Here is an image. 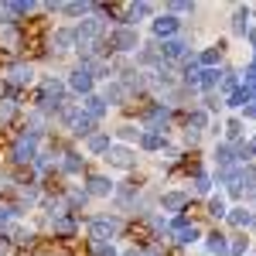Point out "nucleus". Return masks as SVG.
<instances>
[{"mask_svg": "<svg viewBox=\"0 0 256 256\" xmlns=\"http://www.w3.org/2000/svg\"><path fill=\"white\" fill-rule=\"evenodd\" d=\"M72 229H76L72 218H58V222H55V232H58V236H72Z\"/></svg>", "mask_w": 256, "mask_h": 256, "instance_id": "2eb2a0df", "label": "nucleus"}, {"mask_svg": "<svg viewBox=\"0 0 256 256\" xmlns=\"http://www.w3.org/2000/svg\"><path fill=\"white\" fill-rule=\"evenodd\" d=\"M218 160H222V164H229V158H232V154H229V147H218V154H216Z\"/></svg>", "mask_w": 256, "mask_h": 256, "instance_id": "2f4dec72", "label": "nucleus"}, {"mask_svg": "<svg viewBox=\"0 0 256 256\" xmlns=\"http://www.w3.org/2000/svg\"><path fill=\"white\" fill-rule=\"evenodd\" d=\"M116 229H120L116 218H96V222L89 226V232H92V239H96V242H106V239L113 236Z\"/></svg>", "mask_w": 256, "mask_h": 256, "instance_id": "f257e3e1", "label": "nucleus"}, {"mask_svg": "<svg viewBox=\"0 0 256 256\" xmlns=\"http://www.w3.org/2000/svg\"><path fill=\"white\" fill-rule=\"evenodd\" d=\"M226 253H229V256H239V253H242V239H236V242H232V246H229Z\"/></svg>", "mask_w": 256, "mask_h": 256, "instance_id": "7c9ffc66", "label": "nucleus"}, {"mask_svg": "<svg viewBox=\"0 0 256 256\" xmlns=\"http://www.w3.org/2000/svg\"><path fill=\"white\" fill-rule=\"evenodd\" d=\"M171 232L178 236V242H195V239H198V229H195V226H188L184 218H178L174 226H171Z\"/></svg>", "mask_w": 256, "mask_h": 256, "instance_id": "20e7f679", "label": "nucleus"}, {"mask_svg": "<svg viewBox=\"0 0 256 256\" xmlns=\"http://www.w3.org/2000/svg\"><path fill=\"white\" fill-rule=\"evenodd\" d=\"M110 188H113V184H110L106 178H89V192H92V195H110Z\"/></svg>", "mask_w": 256, "mask_h": 256, "instance_id": "9d476101", "label": "nucleus"}, {"mask_svg": "<svg viewBox=\"0 0 256 256\" xmlns=\"http://www.w3.org/2000/svg\"><path fill=\"white\" fill-rule=\"evenodd\" d=\"M154 31H158L160 38H168V34H174V31H178V20L174 18H158V20H154Z\"/></svg>", "mask_w": 256, "mask_h": 256, "instance_id": "423d86ee", "label": "nucleus"}, {"mask_svg": "<svg viewBox=\"0 0 256 256\" xmlns=\"http://www.w3.org/2000/svg\"><path fill=\"white\" fill-rule=\"evenodd\" d=\"M14 160H18V164H28V160H34V137L18 140V147H14Z\"/></svg>", "mask_w": 256, "mask_h": 256, "instance_id": "7ed1b4c3", "label": "nucleus"}, {"mask_svg": "<svg viewBox=\"0 0 256 256\" xmlns=\"http://www.w3.org/2000/svg\"><path fill=\"white\" fill-rule=\"evenodd\" d=\"M92 123H96V120H92V116H79V120H76V123H72V126H76V134H79V137H82V134H92Z\"/></svg>", "mask_w": 256, "mask_h": 256, "instance_id": "ddd939ff", "label": "nucleus"}, {"mask_svg": "<svg viewBox=\"0 0 256 256\" xmlns=\"http://www.w3.org/2000/svg\"><path fill=\"white\" fill-rule=\"evenodd\" d=\"M10 82H14V86L31 82V68H28V65H14V68H10Z\"/></svg>", "mask_w": 256, "mask_h": 256, "instance_id": "1a4fd4ad", "label": "nucleus"}, {"mask_svg": "<svg viewBox=\"0 0 256 256\" xmlns=\"http://www.w3.org/2000/svg\"><path fill=\"white\" fill-rule=\"evenodd\" d=\"M79 168H82L79 154H65V171H72V174H76V171H79Z\"/></svg>", "mask_w": 256, "mask_h": 256, "instance_id": "aec40b11", "label": "nucleus"}, {"mask_svg": "<svg viewBox=\"0 0 256 256\" xmlns=\"http://www.w3.org/2000/svg\"><path fill=\"white\" fill-rule=\"evenodd\" d=\"M198 79H202V86H208V89H212V86L218 82V72H216V68H205V72H202Z\"/></svg>", "mask_w": 256, "mask_h": 256, "instance_id": "f3484780", "label": "nucleus"}, {"mask_svg": "<svg viewBox=\"0 0 256 256\" xmlns=\"http://www.w3.org/2000/svg\"><path fill=\"white\" fill-rule=\"evenodd\" d=\"M184 79H188V82H198V65H195V62L184 68Z\"/></svg>", "mask_w": 256, "mask_h": 256, "instance_id": "a878e982", "label": "nucleus"}, {"mask_svg": "<svg viewBox=\"0 0 256 256\" xmlns=\"http://www.w3.org/2000/svg\"><path fill=\"white\" fill-rule=\"evenodd\" d=\"M86 10V4H65V14H82Z\"/></svg>", "mask_w": 256, "mask_h": 256, "instance_id": "c85d7f7f", "label": "nucleus"}, {"mask_svg": "<svg viewBox=\"0 0 256 256\" xmlns=\"http://www.w3.org/2000/svg\"><path fill=\"white\" fill-rule=\"evenodd\" d=\"M72 38H76V34H68V31H58V34H55V44H58V52H65V48L72 44Z\"/></svg>", "mask_w": 256, "mask_h": 256, "instance_id": "6ab92c4d", "label": "nucleus"}, {"mask_svg": "<svg viewBox=\"0 0 256 256\" xmlns=\"http://www.w3.org/2000/svg\"><path fill=\"white\" fill-rule=\"evenodd\" d=\"M208 212H212V216H226V202H222V198H212V202H208Z\"/></svg>", "mask_w": 256, "mask_h": 256, "instance_id": "5701e85b", "label": "nucleus"}, {"mask_svg": "<svg viewBox=\"0 0 256 256\" xmlns=\"http://www.w3.org/2000/svg\"><path fill=\"white\" fill-rule=\"evenodd\" d=\"M89 150H110V137H89Z\"/></svg>", "mask_w": 256, "mask_h": 256, "instance_id": "a211bd4d", "label": "nucleus"}, {"mask_svg": "<svg viewBox=\"0 0 256 256\" xmlns=\"http://www.w3.org/2000/svg\"><path fill=\"white\" fill-rule=\"evenodd\" d=\"M110 44H116L120 52H130V48H137V34H134L130 28H120L116 34L110 38Z\"/></svg>", "mask_w": 256, "mask_h": 256, "instance_id": "f03ea898", "label": "nucleus"}, {"mask_svg": "<svg viewBox=\"0 0 256 256\" xmlns=\"http://www.w3.org/2000/svg\"><path fill=\"white\" fill-rule=\"evenodd\" d=\"M102 110H106V102H102L99 96H89V99H86V116L96 120V116H102Z\"/></svg>", "mask_w": 256, "mask_h": 256, "instance_id": "6e6552de", "label": "nucleus"}, {"mask_svg": "<svg viewBox=\"0 0 256 256\" xmlns=\"http://www.w3.org/2000/svg\"><path fill=\"white\" fill-rule=\"evenodd\" d=\"M242 92H246V99H250V92H256V72H250V79H246V89H242Z\"/></svg>", "mask_w": 256, "mask_h": 256, "instance_id": "cd10ccee", "label": "nucleus"}, {"mask_svg": "<svg viewBox=\"0 0 256 256\" xmlns=\"http://www.w3.org/2000/svg\"><path fill=\"white\" fill-rule=\"evenodd\" d=\"M246 116H256V102H253V106H246Z\"/></svg>", "mask_w": 256, "mask_h": 256, "instance_id": "c9c22d12", "label": "nucleus"}, {"mask_svg": "<svg viewBox=\"0 0 256 256\" xmlns=\"http://www.w3.org/2000/svg\"><path fill=\"white\" fill-rule=\"evenodd\" d=\"M106 99H123V86H110L106 89Z\"/></svg>", "mask_w": 256, "mask_h": 256, "instance_id": "bb28decb", "label": "nucleus"}, {"mask_svg": "<svg viewBox=\"0 0 256 256\" xmlns=\"http://www.w3.org/2000/svg\"><path fill=\"white\" fill-rule=\"evenodd\" d=\"M184 48H188V44H184V41H181V38H174V41H164V52H168L171 58H174V55H181Z\"/></svg>", "mask_w": 256, "mask_h": 256, "instance_id": "4468645a", "label": "nucleus"}, {"mask_svg": "<svg viewBox=\"0 0 256 256\" xmlns=\"http://www.w3.org/2000/svg\"><path fill=\"white\" fill-rule=\"evenodd\" d=\"M236 31H246V14H236Z\"/></svg>", "mask_w": 256, "mask_h": 256, "instance_id": "72a5a7b5", "label": "nucleus"}, {"mask_svg": "<svg viewBox=\"0 0 256 256\" xmlns=\"http://www.w3.org/2000/svg\"><path fill=\"white\" fill-rule=\"evenodd\" d=\"M92 253H96V256H116V250L106 246V242H92Z\"/></svg>", "mask_w": 256, "mask_h": 256, "instance_id": "4be33fe9", "label": "nucleus"}, {"mask_svg": "<svg viewBox=\"0 0 256 256\" xmlns=\"http://www.w3.org/2000/svg\"><path fill=\"white\" fill-rule=\"evenodd\" d=\"M140 144L154 150V147H160V134H144V137H140Z\"/></svg>", "mask_w": 256, "mask_h": 256, "instance_id": "412c9836", "label": "nucleus"}, {"mask_svg": "<svg viewBox=\"0 0 256 256\" xmlns=\"http://www.w3.org/2000/svg\"><path fill=\"white\" fill-rule=\"evenodd\" d=\"M164 205L168 208H181L184 205V195H164Z\"/></svg>", "mask_w": 256, "mask_h": 256, "instance_id": "b1692460", "label": "nucleus"}, {"mask_svg": "<svg viewBox=\"0 0 256 256\" xmlns=\"http://www.w3.org/2000/svg\"><path fill=\"white\" fill-rule=\"evenodd\" d=\"M44 96H62V82L58 79H44Z\"/></svg>", "mask_w": 256, "mask_h": 256, "instance_id": "dca6fc26", "label": "nucleus"}, {"mask_svg": "<svg viewBox=\"0 0 256 256\" xmlns=\"http://www.w3.org/2000/svg\"><path fill=\"white\" fill-rule=\"evenodd\" d=\"M232 222H236V226H246V222H253V216L239 208V212H232Z\"/></svg>", "mask_w": 256, "mask_h": 256, "instance_id": "393cba45", "label": "nucleus"}, {"mask_svg": "<svg viewBox=\"0 0 256 256\" xmlns=\"http://www.w3.org/2000/svg\"><path fill=\"white\" fill-rule=\"evenodd\" d=\"M208 250H212V253L216 256H226V250H229V246H226V236H208Z\"/></svg>", "mask_w": 256, "mask_h": 256, "instance_id": "9b49d317", "label": "nucleus"}, {"mask_svg": "<svg viewBox=\"0 0 256 256\" xmlns=\"http://www.w3.org/2000/svg\"><path fill=\"white\" fill-rule=\"evenodd\" d=\"M195 192H202V195L208 192V178H195Z\"/></svg>", "mask_w": 256, "mask_h": 256, "instance_id": "c756f323", "label": "nucleus"}, {"mask_svg": "<svg viewBox=\"0 0 256 256\" xmlns=\"http://www.w3.org/2000/svg\"><path fill=\"white\" fill-rule=\"evenodd\" d=\"M218 58V52H216V48H212V52H205V55H202V62H205V65H212V62H216Z\"/></svg>", "mask_w": 256, "mask_h": 256, "instance_id": "473e14b6", "label": "nucleus"}, {"mask_svg": "<svg viewBox=\"0 0 256 256\" xmlns=\"http://www.w3.org/2000/svg\"><path fill=\"white\" fill-rule=\"evenodd\" d=\"M126 256H134V253H126Z\"/></svg>", "mask_w": 256, "mask_h": 256, "instance_id": "e433bc0d", "label": "nucleus"}, {"mask_svg": "<svg viewBox=\"0 0 256 256\" xmlns=\"http://www.w3.org/2000/svg\"><path fill=\"white\" fill-rule=\"evenodd\" d=\"M110 160H113L116 168H126V164H130V150H123V147H116V150H110Z\"/></svg>", "mask_w": 256, "mask_h": 256, "instance_id": "f8f14e48", "label": "nucleus"}, {"mask_svg": "<svg viewBox=\"0 0 256 256\" xmlns=\"http://www.w3.org/2000/svg\"><path fill=\"white\" fill-rule=\"evenodd\" d=\"M72 89H79V92H89V89H92V76H89L86 68H79V72L72 76Z\"/></svg>", "mask_w": 256, "mask_h": 256, "instance_id": "0eeeda50", "label": "nucleus"}, {"mask_svg": "<svg viewBox=\"0 0 256 256\" xmlns=\"http://www.w3.org/2000/svg\"><path fill=\"white\" fill-rule=\"evenodd\" d=\"M7 218H10V208H0V226H4Z\"/></svg>", "mask_w": 256, "mask_h": 256, "instance_id": "f704fd0d", "label": "nucleus"}, {"mask_svg": "<svg viewBox=\"0 0 256 256\" xmlns=\"http://www.w3.org/2000/svg\"><path fill=\"white\" fill-rule=\"evenodd\" d=\"M99 28H102L99 20H82L79 31H76V38H79V41H92V38L99 34Z\"/></svg>", "mask_w": 256, "mask_h": 256, "instance_id": "39448f33", "label": "nucleus"}]
</instances>
